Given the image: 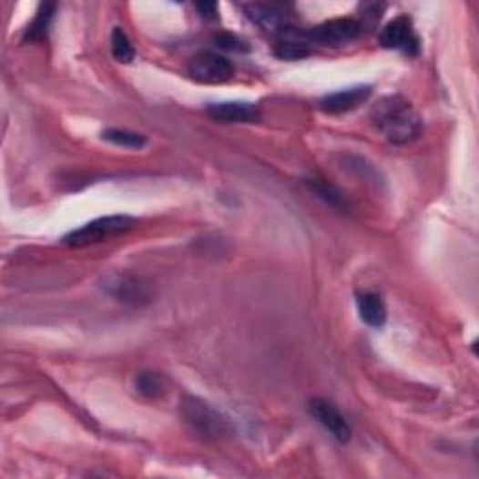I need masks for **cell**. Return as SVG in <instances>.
Here are the masks:
<instances>
[{
    "instance_id": "12",
    "label": "cell",
    "mask_w": 479,
    "mask_h": 479,
    "mask_svg": "<svg viewBox=\"0 0 479 479\" xmlns=\"http://www.w3.org/2000/svg\"><path fill=\"white\" fill-rule=\"evenodd\" d=\"M311 46L313 44L310 42V36H307V34L290 26L278 36L276 56L283 60H301L311 55Z\"/></svg>"
},
{
    "instance_id": "7",
    "label": "cell",
    "mask_w": 479,
    "mask_h": 479,
    "mask_svg": "<svg viewBox=\"0 0 479 479\" xmlns=\"http://www.w3.org/2000/svg\"><path fill=\"white\" fill-rule=\"evenodd\" d=\"M104 289L120 303L145 305L152 298L150 285L129 273H111L104 281Z\"/></svg>"
},
{
    "instance_id": "13",
    "label": "cell",
    "mask_w": 479,
    "mask_h": 479,
    "mask_svg": "<svg viewBox=\"0 0 479 479\" xmlns=\"http://www.w3.org/2000/svg\"><path fill=\"white\" fill-rule=\"evenodd\" d=\"M358 311L362 321L371 328H382L386 324L388 313L382 298L376 292H362L358 294Z\"/></svg>"
},
{
    "instance_id": "11",
    "label": "cell",
    "mask_w": 479,
    "mask_h": 479,
    "mask_svg": "<svg viewBox=\"0 0 479 479\" xmlns=\"http://www.w3.org/2000/svg\"><path fill=\"white\" fill-rule=\"evenodd\" d=\"M248 17L260 26L264 32L270 34H276L280 36L281 32H285L287 28H290V15L287 14L285 6L280 5H250L244 6Z\"/></svg>"
},
{
    "instance_id": "18",
    "label": "cell",
    "mask_w": 479,
    "mask_h": 479,
    "mask_svg": "<svg viewBox=\"0 0 479 479\" xmlns=\"http://www.w3.org/2000/svg\"><path fill=\"white\" fill-rule=\"evenodd\" d=\"M111 53H113L115 60H118L122 64H129L135 58V49H133L129 38L126 36L124 28H120V26L113 28V34H111Z\"/></svg>"
},
{
    "instance_id": "3",
    "label": "cell",
    "mask_w": 479,
    "mask_h": 479,
    "mask_svg": "<svg viewBox=\"0 0 479 479\" xmlns=\"http://www.w3.org/2000/svg\"><path fill=\"white\" fill-rule=\"evenodd\" d=\"M137 227V219L131 216H106L97 218L64 236L62 242L70 248H87L101 242H109L113 238L124 236Z\"/></svg>"
},
{
    "instance_id": "16",
    "label": "cell",
    "mask_w": 479,
    "mask_h": 479,
    "mask_svg": "<svg viewBox=\"0 0 479 479\" xmlns=\"http://www.w3.org/2000/svg\"><path fill=\"white\" fill-rule=\"evenodd\" d=\"M305 184L310 186V189H311L317 197H321L322 200H326V202L330 204V207L339 209V210H347V209H349L347 197L343 195V191L337 189L333 184H328V182L319 180V178H315V180H305Z\"/></svg>"
},
{
    "instance_id": "9",
    "label": "cell",
    "mask_w": 479,
    "mask_h": 479,
    "mask_svg": "<svg viewBox=\"0 0 479 479\" xmlns=\"http://www.w3.org/2000/svg\"><path fill=\"white\" fill-rule=\"evenodd\" d=\"M371 94H372V87H369V85L339 90V92L328 94L321 99V109L326 115H345V113H351V111L362 107L363 104H367Z\"/></svg>"
},
{
    "instance_id": "17",
    "label": "cell",
    "mask_w": 479,
    "mask_h": 479,
    "mask_svg": "<svg viewBox=\"0 0 479 479\" xmlns=\"http://www.w3.org/2000/svg\"><path fill=\"white\" fill-rule=\"evenodd\" d=\"M104 139L115 147H122V148H129V150H139L147 145V137L141 133H135V131H127V129H106L101 133Z\"/></svg>"
},
{
    "instance_id": "4",
    "label": "cell",
    "mask_w": 479,
    "mask_h": 479,
    "mask_svg": "<svg viewBox=\"0 0 479 479\" xmlns=\"http://www.w3.org/2000/svg\"><path fill=\"white\" fill-rule=\"evenodd\" d=\"M362 34V23L351 17H339L324 21L322 25L315 26L307 32L311 44L324 46V47H343L354 42Z\"/></svg>"
},
{
    "instance_id": "5",
    "label": "cell",
    "mask_w": 479,
    "mask_h": 479,
    "mask_svg": "<svg viewBox=\"0 0 479 479\" xmlns=\"http://www.w3.org/2000/svg\"><path fill=\"white\" fill-rule=\"evenodd\" d=\"M188 72L191 79L197 83L219 85L230 81V77L234 76V66L230 64V60H227L218 53L204 51L191 58Z\"/></svg>"
},
{
    "instance_id": "14",
    "label": "cell",
    "mask_w": 479,
    "mask_h": 479,
    "mask_svg": "<svg viewBox=\"0 0 479 479\" xmlns=\"http://www.w3.org/2000/svg\"><path fill=\"white\" fill-rule=\"evenodd\" d=\"M55 12H56V5H49V3L40 5L36 15H34L32 23L25 30V42H42L47 36V30L51 26Z\"/></svg>"
},
{
    "instance_id": "19",
    "label": "cell",
    "mask_w": 479,
    "mask_h": 479,
    "mask_svg": "<svg viewBox=\"0 0 479 479\" xmlns=\"http://www.w3.org/2000/svg\"><path fill=\"white\" fill-rule=\"evenodd\" d=\"M216 46L221 47V49H227V51H248V44L240 40L238 36H234V34L230 32H221L216 36Z\"/></svg>"
},
{
    "instance_id": "2",
    "label": "cell",
    "mask_w": 479,
    "mask_h": 479,
    "mask_svg": "<svg viewBox=\"0 0 479 479\" xmlns=\"http://www.w3.org/2000/svg\"><path fill=\"white\" fill-rule=\"evenodd\" d=\"M180 414L189 429L204 440H223L234 433L230 420L200 397H184Z\"/></svg>"
},
{
    "instance_id": "10",
    "label": "cell",
    "mask_w": 479,
    "mask_h": 479,
    "mask_svg": "<svg viewBox=\"0 0 479 479\" xmlns=\"http://www.w3.org/2000/svg\"><path fill=\"white\" fill-rule=\"evenodd\" d=\"M207 115L221 124H253L259 122L260 111L255 104L248 101H221V104H210Z\"/></svg>"
},
{
    "instance_id": "8",
    "label": "cell",
    "mask_w": 479,
    "mask_h": 479,
    "mask_svg": "<svg viewBox=\"0 0 479 479\" xmlns=\"http://www.w3.org/2000/svg\"><path fill=\"white\" fill-rule=\"evenodd\" d=\"M310 414L319 422L337 442L347 443L352 436V429L345 416L339 413V408L326 399H313L310 403Z\"/></svg>"
},
{
    "instance_id": "1",
    "label": "cell",
    "mask_w": 479,
    "mask_h": 479,
    "mask_svg": "<svg viewBox=\"0 0 479 479\" xmlns=\"http://www.w3.org/2000/svg\"><path fill=\"white\" fill-rule=\"evenodd\" d=\"M372 124L393 145H408L422 135L420 113L403 96H386L372 109Z\"/></svg>"
},
{
    "instance_id": "20",
    "label": "cell",
    "mask_w": 479,
    "mask_h": 479,
    "mask_svg": "<svg viewBox=\"0 0 479 479\" xmlns=\"http://www.w3.org/2000/svg\"><path fill=\"white\" fill-rule=\"evenodd\" d=\"M195 8L199 10V14L204 19H218V5L216 3H199Z\"/></svg>"
},
{
    "instance_id": "15",
    "label": "cell",
    "mask_w": 479,
    "mask_h": 479,
    "mask_svg": "<svg viewBox=\"0 0 479 479\" xmlns=\"http://www.w3.org/2000/svg\"><path fill=\"white\" fill-rule=\"evenodd\" d=\"M135 390H137V393H141L145 399L154 401V399H159L165 395L167 382L159 372L147 371V372H141L135 379Z\"/></svg>"
},
{
    "instance_id": "6",
    "label": "cell",
    "mask_w": 479,
    "mask_h": 479,
    "mask_svg": "<svg viewBox=\"0 0 479 479\" xmlns=\"http://www.w3.org/2000/svg\"><path fill=\"white\" fill-rule=\"evenodd\" d=\"M381 46L386 49L401 51L406 56H416L420 53V38L414 32L413 19L408 15H397L381 30Z\"/></svg>"
}]
</instances>
